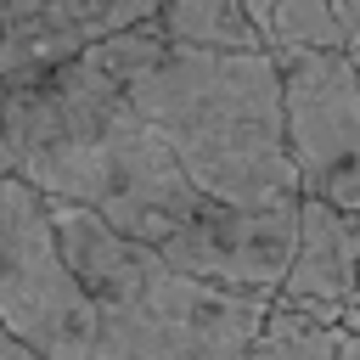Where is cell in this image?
<instances>
[{"label":"cell","mask_w":360,"mask_h":360,"mask_svg":"<svg viewBox=\"0 0 360 360\" xmlns=\"http://www.w3.org/2000/svg\"><path fill=\"white\" fill-rule=\"evenodd\" d=\"M11 163L45 197L84 202L112 231L169 248L214 197L191 186L163 135L129 107L118 79L84 45L79 56L6 84Z\"/></svg>","instance_id":"cell-1"},{"label":"cell","mask_w":360,"mask_h":360,"mask_svg":"<svg viewBox=\"0 0 360 360\" xmlns=\"http://www.w3.org/2000/svg\"><path fill=\"white\" fill-rule=\"evenodd\" d=\"M129 107L163 135L197 191L219 202H292L281 62L270 45L219 51L169 39L152 17L90 45Z\"/></svg>","instance_id":"cell-2"},{"label":"cell","mask_w":360,"mask_h":360,"mask_svg":"<svg viewBox=\"0 0 360 360\" xmlns=\"http://www.w3.org/2000/svg\"><path fill=\"white\" fill-rule=\"evenodd\" d=\"M51 219L90 298L84 360H248L270 292L191 276L84 202L51 197Z\"/></svg>","instance_id":"cell-3"},{"label":"cell","mask_w":360,"mask_h":360,"mask_svg":"<svg viewBox=\"0 0 360 360\" xmlns=\"http://www.w3.org/2000/svg\"><path fill=\"white\" fill-rule=\"evenodd\" d=\"M0 321L39 360L90 349V298L62 253L51 197L17 169H0Z\"/></svg>","instance_id":"cell-4"},{"label":"cell","mask_w":360,"mask_h":360,"mask_svg":"<svg viewBox=\"0 0 360 360\" xmlns=\"http://www.w3.org/2000/svg\"><path fill=\"white\" fill-rule=\"evenodd\" d=\"M287 152L304 197L360 208V68L349 45L276 51Z\"/></svg>","instance_id":"cell-5"},{"label":"cell","mask_w":360,"mask_h":360,"mask_svg":"<svg viewBox=\"0 0 360 360\" xmlns=\"http://www.w3.org/2000/svg\"><path fill=\"white\" fill-rule=\"evenodd\" d=\"M292 242H298V197L292 202H219L214 197L163 248V259L191 276H208L225 287H253V292L276 298Z\"/></svg>","instance_id":"cell-6"},{"label":"cell","mask_w":360,"mask_h":360,"mask_svg":"<svg viewBox=\"0 0 360 360\" xmlns=\"http://www.w3.org/2000/svg\"><path fill=\"white\" fill-rule=\"evenodd\" d=\"M163 0H0V79H34L84 45L158 17Z\"/></svg>","instance_id":"cell-7"},{"label":"cell","mask_w":360,"mask_h":360,"mask_svg":"<svg viewBox=\"0 0 360 360\" xmlns=\"http://www.w3.org/2000/svg\"><path fill=\"white\" fill-rule=\"evenodd\" d=\"M354 270H360V208H338L298 191V242L276 287V304L315 321H343L354 298Z\"/></svg>","instance_id":"cell-8"},{"label":"cell","mask_w":360,"mask_h":360,"mask_svg":"<svg viewBox=\"0 0 360 360\" xmlns=\"http://www.w3.org/2000/svg\"><path fill=\"white\" fill-rule=\"evenodd\" d=\"M152 22L186 45H219V51H259L264 45L259 22L248 17V0H163Z\"/></svg>","instance_id":"cell-9"},{"label":"cell","mask_w":360,"mask_h":360,"mask_svg":"<svg viewBox=\"0 0 360 360\" xmlns=\"http://www.w3.org/2000/svg\"><path fill=\"white\" fill-rule=\"evenodd\" d=\"M338 332H343V321H315V315H298L270 298V315H264L248 360H338Z\"/></svg>","instance_id":"cell-10"},{"label":"cell","mask_w":360,"mask_h":360,"mask_svg":"<svg viewBox=\"0 0 360 360\" xmlns=\"http://www.w3.org/2000/svg\"><path fill=\"white\" fill-rule=\"evenodd\" d=\"M304 45H349L343 28H338L332 0H276L270 51H304Z\"/></svg>","instance_id":"cell-11"},{"label":"cell","mask_w":360,"mask_h":360,"mask_svg":"<svg viewBox=\"0 0 360 360\" xmlns=\"http://www.w3.org/2000/svg\"><path fill=\"white\" fill-rule=\"evenodd\" d=\"M332 11H338L343 39H349V45H360V0H332Z\"/></svg>","instance_id":"cell-12"},{"label":"cell","mask_w":360,"mask_h":360,"mask_svg":"<svg viewBox=\"0 0 360 360\" xmlns=\"http://www.w3.org/2000/svg\"><path fill=\"white\" fill-rule=\"evenodd\" d=\"M0 360H39V354H34V349H28V343H22V338L0 321Z\"/></svg>","instance_id":"cell-13"},{"label":"cell","mask_w":360,"mask_h":360,"mask_svg":"<svg viewBox=\"0 0 360 360\" xmlns=\"http://www.w3.org/2000/svg\"><path fill=\"white\" fill-rule=\"evenodd\" d=\"M0 169H17L11 163V135H6V79H0Z\"/></svg>","instance_id":"cell-14"},{"label":"cell","mask_w":360,"mask_h":360,"mask_svg":"<svg viewBox=\"0 0 360 360\" xmlns=\"http://www.w3.org/2000/svg\"><path fill=\"white\" fill-rule=\"evenodd\" d=\"M349 304H360V270H354V298H349Z\"/></svg>","instance_id":"cell-15"},{"label":"cell","mask_w":360,"mask_h":360,"mask_svg":"<svg viewBox=\"0 0 360 360\" xmlns=\"http://www.w3.org/2000/svg\"><path fill=\"white\" fill-rule=\"evenodd\" d=\"M349 51H354V68H360V45H349Z\"/></svg>","instance_id":"cell-16"}]
</instances>
